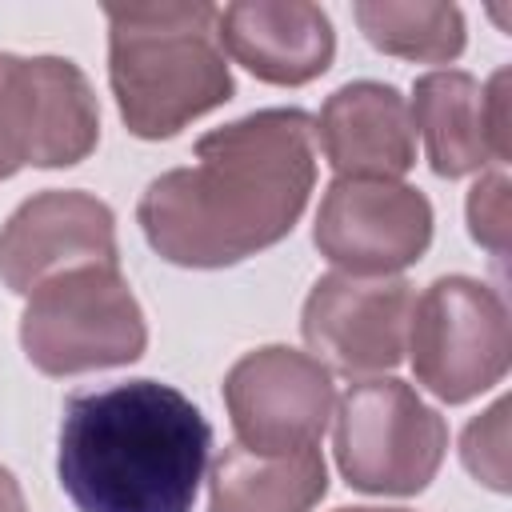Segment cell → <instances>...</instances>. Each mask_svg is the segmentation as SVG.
<instances>
[{
    "label": "cell",
    "mask_w": 512,
    "mask_h": 512,
    "mask_svg": "<svg viewBox=\"0 0 512 512\" xmlns=\"http://www.w3.org/2000/svg\"><path fill=\"white\" fill-rule=\"evenodd\" d=\"M484 108H488V136H492L496 164H508V156H512V136H508V68H500L484 84Z\"/></svg>",
    "instance_id": "d6986e66"
},
{
    "label": "cell",
    "mask_w": 512,
    "mask_h": 512,
    "mask_svg": "<svg viewBox=\"0 0 512 512\" xmlns=\"http://www.w3.org/2000/svg\"><path fill=\"white\" fill-rule=\"evenodd\" d=\"M364 40L388 56L448 64L464 52V16L456 4L432 0H360L352 8Z\"/></svg>",
    "instance_id": "2e32d148"
},
{
    "label": "cell",
    "mask_w": 512,
    "mask_h": 512,
    "mask_svg": "<svg viewBox=\"0 0 512 512\" xmlns=\"http://www.w3.org/2000/svg\"><path fill=\"white\" fill-rule=\"evenodd\" d=\"M84 264H120V256L112 208L80 188L36 192L0 228V280L16 296Z\"/></svg>",
    "instance_id": "8fae6325"
},
{
    "label": "cell",
    "mask_w": 512,
    "mask_h": 512,
    "mask_svg": "<svg viewBox=\"0 0 512 512\" xmlns=\"http://www.w3.org/2000/svg\"><path fill=\"white\" fill-rule=\"evenodd\" d=\"M312 140L304 108H260L212 128L188 168H168L144 188V240L180 268H228L280 244L316 184Z\"/></svg>",
    "instance_id": "6da1fadb"
},
{
    "label": "cell",
    "mask_w": 512,
    "mask_h": 512,
    "mask_svg": "<svg viewBox=\"0 0 512 512\" xmlns=\"http://www.w3.org/2000/svg\"><path fill=\"white\" fill-rule=\"evenodd\" d=\"M20 344L44 376H76L140 360L148 324L120 264H84L44 280L28 296Z\"/></svg>",
    "instance_id": "277c9868"
},
{
    "label": "cell",
    "mask_w": 512,
    "mask_h": 512,
    "mask_svg": "<svg viewBox=\"0 0 512 512\" xmlns=\"http://www.w3.org/2000/svg\"><path fill=\"white\" fill-rule=\"evenodd\" d=\"M412 284L400 276H348L328 272L312 284L300 332L316 360L344 376L396 368L408 348Z\"/></svg>",
    "instance_id": "30bf717a"
},
{
    "label": "cell",
    "mask_w": 512,
    "mask_h": 512,
    "mask_svg": "<svg viewBox=\"0 0 512 512\" xmlns=\"http://www.w3.org/2000/svg\"><path fill=\"white\" fill-rule=\"evenodd\" d=\"M224 404L236 444L276 456L320 444L336 408V388L316 356L288 344H264L228 368Z\"/></svg>",
    "instance_id": "ba28073f"
},
{
    "label": "cell",
    "mask_w": 512,
    "mask_h": 512,
    "mask_svg": "<svg viewBox=\"0 0 512 512\" xmlns=\"http://www.w3.org/2000/svg\"><path fill=\"white\" fill-rule=\"evenodd\" d=\"M220 44L256 80L296 88L332 68L336 32L308 0H236L220 8Z\"/></svg>",
    "instance_id": "4fadbf2b"
},
{
    "label": "cell",
    "mask_w": 512,
    "mask_h": 512,
    "mask_svg": "<svg viewBox=\"0 0 512 512\" xmlns=\"http://www.w3.org/2000/svg\"><path fill=\"white\" fill-rule=\"evenodd\" d=\"M468 232L480 240L492 256H504L508 248V176L488 172L468 192Z\"/></svg>",
    "instance_id": "ac0fdd59"
},
{
    "label": "cell",
    "mask_w": 512,
    "mask_h": 512,
    "mask_svg": "<svg viewBox=\"0 0 512 512\" xmlns=\"http://www.w3.org/2000/svg\"><path fill=\"white\" fill-rule=\"evenodd\" d=\"M328 492L320 448L248 452L224 448L208 476V512H312Z\"/></svg>",
    "instance_id": "9a60e30c"
},
{
    "label": "cell",
    "mask_w": 512,
    "mask_h": 512,
    "mask_svg": "<svg viewBox=\"0 0 512 512\" xmlns=\"http://www.w3.org/2000/svg\"><path fill=\"white\" fill-rule=\"evenodd\" d=\"M320 152L336 176L396 180L416 164V124L408 100L380 80H352L336 88L312 120Z\"/></svg>",
    "instance_id": "7c38bea8"
},
{
    "label": "cell",
    "mask_w": 512,
    "mask_h": 512,
    "mask_svg": "<svg viewBox=\"0 0 512 512\" xmlns=\"http://www.w3.org/2000/svg\"><path fill=\"white\" fill-rule=\"evenodd\" d=\"M100 140L88 76L64 56L0 52V180L20 168H72Z\"/></svg>",
    "instance_id": "52a82bcc"
},
{
    "label": "cell",
    "mask_w": 512,
    "mask_h": 512,
    "mask_svg": "<svg viewBox=\"0 0 512 512\" xmlns=\"http://www.w3.org/2000/svg\"><path fill=\"white\" fill-rule=\"evenodd\" d=\"M104 16L108 84L132 136L168 140L232 100L216 4H104Z\"/></svg>",
    "instance_id": "3957f363"
},
{
    "label": "cell",
    "mask_w": 512,
    "mask_h": 512,
    "mask_svg": "<svg viewBox=\"0 0 512 512\" xmlns=\"http://www.w3.org/2000/svg\"><path fill=\"white\" fill-rule=\"evenodd\" d=\"M0 512H28L24 492H20V480L4 464H0Z\"/></svg>",
    "instance_id": "ffe728a7"
},
{
    "label": "cell",
    "mask_w": 512,
    "mask_h": 512,
    "mask_svg": "<svg viewBox=\"0 0 512 512\" xmlns=\"http://www.w3.org/2000/svg\"><path fill=\"white\" fill-rule=\"evenodd\" d=\"M340 476L356 492L416 496L440 472L448 448L444 416L396 376L348 384L332 432Z\"/></svg>",
    "instance_id": "5b68a950"
},
{
    "label": "cell",
    "mask_w": 512,
    "mask_h": 512,
    "mask_svg": "<svg viewBox=\"0 0 512 512\" xmlns=\"http://www.w3.org/2000/svg\"><path fill=\"white\" fill-rule=\"evenodd\" d=\"M412 124L424 136V152L436 176H468L496 164L488 136L484 84L460 68L424 72L412 84Z\"/></svg>",
    "instance_id": "5bb4252c"
},
{
    "label": "cell",
    "mask_w": 512,
    "mask_h": 512,
    "mask_svg": "<svg viewBox=\"0 0 512 512\" xmlns=\"http://www.w3.org/2000/svg\"><path fill=\"white\" fill-rule=\"evenodd\" d=\"M336 512H404V508H336Z\"/></svg>",
    "instance_id": "44dd1931"
},
{
    "label": "cell",
    "mask_w": 512,
    "mask_h": 512,
    "mask_svg": "<svg viewBox=\"0 0 512 512\" xmlns=\"http://www.w3.org/2000/svg\"><path fill=\"white\" fill-rule=\"evenodd\" d=\"M312 240L348 276H392L432 244V204L400 180L336 176L320 200Z\"/></svg>",
    "instance_id": "9c48e42d"
},
{
    "label": "cell",
    "mask_w": 512,
    "mask_h": 512,
    "mask_svg": "<svg viewBox=\"0 0 512 512\" xmlns=\"http://www.w3.org/2000/svg\"><path fill=\"white\" fill-rule=\"evenodd\" d=\"M208 416L172 384L124 380L64 404L56 476L76 512H192Z\"/></svg>",
    "instance_id": "7a4b0ae2"
},
{
    "label": "cell",
    "mask_w": 512,
    "mask_h": 512,
    "mask_svg": "<svg viewBox=\"0 0 512 512\" xmlns=\"http://www.w3.org/2000/svg\"><path fill=\"white\" fill-rule=\"evenodd\" d=\"M416 380L444 404H464L508 372V304L472 276H440L412 300L408 348Z\"/></svg>",
    "instance_id": "8992f818"
},
{
    "label": "cell",
    "mask_w": 512,
    "mask_h": 512,
    "mask_svg": "<svg viewBox=\"0 0 512 512\" xmlns=\"http://www.w3.org/2000/svg\"><path fill=\"white\" fill-rule=\"evenodd\" d=\"M460 460L480 484H488L492 492H508V400L504 396L464 428Z\"/></svg>",
    "instance_id": "e0dca14e"
}]
</instances>
